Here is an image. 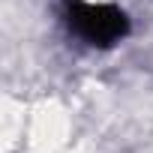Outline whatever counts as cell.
<instances>
[{
  "mask_svg": "<svg viewBox=\"0 0 153 153\" xmlns=\"http://www.w3.org/2000/svg\"><path fill=\"white\" fill-rule=\"evenodd\" d=\"M63 21L90 48H114L129 33V15L108 0H63Z\"/></svg>",
  "mask_w": 153,
  "mask_h": 153,
  "instance_id": "1",
  "label": "cell"
}]
</instances>
